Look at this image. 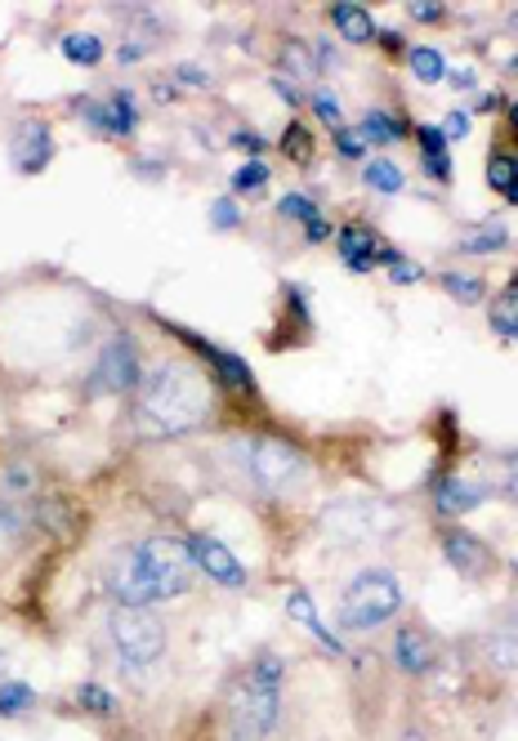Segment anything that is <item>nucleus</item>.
<instances>
[{
    "label": "nucleus",
    "instance_id": "f257e3e1",
    "mask_svg": "<svg viewBox=\"0 0 518 741\" xmlns=\"http://www.w3.org/2000/svg\"><path fill=\"white\" fill-rule=\"evenodd\" d=\"M210 381L192 362H157L135 389V429L139 438H179L210 421Z\"/></svg>",
    "mask_w": 518,
    "mask_h": 741
},
{
    "label": "nucleus",
    "instance_id": "de8ad7c7",
    "mask_svg": "<svg viewBox=\"0 0 518 741\" xmlns=\"http://www.w3.org/2000/svg\"><path fill=\"white\" fill-rule=\"evenodd\" d=\"M411 19H420V23H438V19H442V6H411Z\"/></svg>",
    "mask_w": 518,
    "mask_h": 741
},
{
    "label": "nucleus",
    "instance_id": "393cba45",
    "mask_svg": "<svg viewBox=\"0 0 518 741\" xmlns=\"http://www.w3.org/2000/svg\"><path fill=\"white\" fill-rule=\"evenodd\" d=\"M37 705V692L23 683V679H10V683H0V719H19Z\"/></svg>",
    "mask_w": 518,
    "mask_h": 741
},
{
    "label": "nucleus",
    "instance_id": "7ed1b4c3",
    "mask_svg": "<svg viewBox=\"0 0 518 741\" xmlns=\"http://www.w3.org/2000/svg\"><path fill=\"white\" fill-rule=\"evenodd\" d=\"M282 710V656L265 652L237 679L228 705V741H265Z\"/></svg>",
    "mask_w": 518,
    "mask_h": 741
},
{
    "label": "nucleus",
    "instance_id": "72a5a7b5",
    "mask_svg": "<svg viewBox=\"0 0 518 741\" xmlns=\"http://www.w3.org/2000/svg\"><path fill=\"white\" fill-rule=\"evenodd\" d=\"M309 103H313V112H318V121H322V126H336V130H340L345 112H340V99H336L331 90H318Z\"/></svg>",
    "mask_w": 518,
    "mask_h": 741
},
{
    "label": "nucleus",
    "instance_id": "49530a36",
    "mask_svg": "<svg viewBox=\"0 0 518 741\" xmlns=\"http://www.w3.org/2000/svg\"><path fill=\"white\" fill-rule=\"evenodd\" d=\"M505 492H509L514 505H518V456H509V465H505Z\"/></svg>",
    "mask_w": 518,
    "mask_h": 741
},
{
    "label": "nucleus",
    "instance_id": "603ef678",
    "mask_svg": "<svg viewBox=\"0 0 518 741\" xmlns=\"http://www.w3.org/2000/svg\"><path fill=\"white\" fill-rule=\"evenodd\" d=\"M509 201H514V206H518V188H514V192H509Z\"/></svg>",
    "mask_w": 518,
    "mask_h": 741
},
{
    "label": "nucleus",
    "instance_id": "f8f14e48",
    "mask_svg": "<svg viewBox=\"0 0 518 741\" xmlns=\"http://www.w3.org/2000/svg\"><path fill=\"white\" fill-rule=\"evenodd\" d=\"M336 250H340V259H345L353 273H371V268L380 264V237H376L371 228H362V224H345Z\"/></svg>",
    "mask_w": 518,
    "mask_h": 741
},
{
    "label": "nucleus",
    "instance_id": "dca6fc26",
    "mask_svg": "<svg viewBox=\"0 0 518 741\" xmlns=\"http://www.w3.org/2000/svg\"><path fill=\"white\" fill-rule=\"evenodd\" d=\"M331 28H336L345 41H353V46L376 41V19H371L362 6H353V0H340V6H331Z\"/></svg>",
    "mask_w": 518,
    "mask_h": 741
},
{
    "label": "nucleus",
    "instance_id": "b1692460",
    "mask_svg": "<svg viewBox=\"0 0 518 741\" xmlns=\"http://www.w3.org/2000/svg\"><path fill=\"white\" fill-rule=\"evenodd\" d=\"M487 656H491L496 670H514V665H518V621L500 625V630L487 639Z\"/></svg>",
    "mask_w": 518,
    "mask_h": 741
},
{
    "label": "nucleus",
    "instance_id": "58836bf2",
    "mask_svg": "<svg viewBox=\"0 0 518 741\" xmlns=\"http://www.w3.org/2000/svg\"><path fill=\"white\" fill-rule=\"evenodd\" d=\"M6 487L10 492H32V470L28 465H10L6 470Z\"/></svg>",
    "mask_w": 518,
    "mask_h": 741
},
{
    "label": "nucleus",
    "instance_id": "79ce46f5",
    "mask_svg": "<svg viewBox=\"0 0 518 741\" xmlns=\"http://www.w3.org/2000/svg\"><path fill=\"white\" fill-rule=\"evenodd\" d=\"M465 130H469V117H465V112H451V117L442 121V135H447V139H465Z\"/></svg>",
    "mask_w": 518,
    "mask_h": 741
},
{
    "label": "nucleus",
    "instance_id": "09e8293b",
    "mask_svg": "<svg viewBox=\"0 0 518 741\" xmlns=\"http://www.w3.org/2000/svg\"><path fill=\"white\" fill-rule=\"evenodd\" d=\"M179 81H188V86H206V72H197V68H179Z\"/></svg>",
    "mask_w": 518,
    "mask_h": 741
},
{
    "label": "nucleus",
    "instance_id": "2eb2a0df",
    "mask_svg": "<svg viewBox=\"0 0 518 741\" xmlns=\"http://www.w3.org/2000/svg\"><path fill=\"white\" fill-rule=\"evenodd\" d=\"M442 554H447V563H451L456 572H465V576L487 572V545H482V541H474L469 532H447Z\"/></svg>",
    "mask_w": 518,
    "mask_h": 741
},
{
    "label": "nucleus",
    "instance_id": "4c0bfd02",
    "mask_svg": "<svg viewBox=\"0 0 518 741\" xmlns=\"http://www.w3.org/2000/svg\"><path fill=\"white\" fill-rule=\"evenodd\" d=\"M389 277L398 281V286H411V281H420V268L411 264V259H402V255H394L389 259Z\"/></svg>",
    "mask_w": 518,
    "mask_h": 741
},
{
    "label": "nucleus",
    "instance_id": "4468645a",
    "mask_svg": "<svg viewBox=\"0 0 518 741\" xmlns=\"http://www.w3.org/2000/svg\"><path fill=\"white\" fill-rule=\"evenodd\" d=\"M394 661L402 674H429L434 670V643L420 630H398L394 634Z\"/></svg>",
    "mask_w": 518,
    "mask_h": 741
},
{
    "label": "nucleus",
    "instance_id": "5fc2aeb1",
    "mask_svg": "<svg viewBox=\"0 0 518 741\" xmlns=\"http://www.w3.org/2000/svg\"><path fill=\"white\" fill-rule=\"evenodd\" d=\"M0 670H6V652H0Z\"/></svg>",
    "mask_w": 518,
    "mask_h": 741
},
{
    "label": "nucleus",
    "instance_id": "a878e982",
    "mask_svg": "<svg viewBox=\"0 0 518 741\" xmlns=\"http://www.w3.org/2000/svg\"><path fill=\"white\" fill-rule=\"evenodd\" d=\"M282 157H291L296 166H309V161H313V135H309V126L291 121V126L282 130Z\"/></svg>",
    "mask_w": 518,
    "mask_h": 741
},
{
    "label": "nucleus",
    "instance_id": "2f4dec72",
    "mask_svg": "<svg viewBox=\"0 0 518 741\" xmlns=\"http://www.w3.org/2000/svg\"><path fill=\"white\" fill-rule=\"evenodd\" d=\"M265 184H269V166L259 161V157H255V161H246L241 170H232V188H237V192H259Z\"/></svg>",
    "mask_w": 518,
    "mask_h": 741
},
{
    "label": "nucleus",
    "instance_id": "e433bc0d",
    "mask_svg": "<svg viewBox=\"0 0 518 741\" xmlns=\"http://www.w3.org/2000/svg\"><path fill=\"white\" fill-rule=\"evenodd\" d=\"M336 148H340V157H349V161H358L362 152H367V144H362V135L358 130H336Z\"/></svg>",
    "mask_w": 518,
    "mask_h": 741
},
{
    "label": "nucleus",
    "instance_id": "20e7f679",
    "mask_svg": "<svg viewBox=\"0 0 518 741\" xmlns=\"http://www.w3.org/2000/svg\"><path fill=\"white\" fill-rule=\"evenodd\" d=\"M241 465L250 474V483L265 492V496H296L305 483H309V456L287 443V438H273V434H255L241 443Z\"/></svg>",
    "mask_w": 518,
    "mask_h": 741
},
{
    "label": "nucleus",
    "instance_id": "c756f323",
    "mask_svg": "<svg viewBox=\"0 0 518 741\" xmlns=\"http://www.w3.org/2000/svg\"><path fill=\"white\" fill-rule=\"evenodd\" d=\"M438 281H442V290H447L451 299H460V304H478V299H482V281L469 277V273H442Z\"/></svg>",
    "mask_w": 518,
    "mask_h": 741
},
{
    "label": "nucleus",
    "instance_id": "f03ea898",
    "mask_svg": "<svg viewBox=\"0 0 518 741\" xmlns=\"http://www.w3.org/2000/svg\"><path fill=\"white\" fill-rule=\"evenodd\" d=\"M192 554L188 541L175 536H148L121 554H112L108 563V590L121 607H152L166 599H179L192 590Z\"/></svg>",
    "mask_w": 518,
    "mask_h": 741
},
{
    "label": "nucleus",
    "instance_id": "0eeeda50",
    "mask_svg": "<svg viewBox=\"0 0 518 741\" xmlns=\"http://www.w3.org/2000/svg\"><path fill=\"white\" fill-rule=\"evenodd\" d=\"M108 630H112L117 656H121L130 670L152 665V661L166 652V625H161V616H152L148 607H117L112 621H108Z\"/></svg>",
    "mask_w": 518,
    "mask_h": 741
},
{
    "label": "nucleus",
    "instance_id": "9b49d317",
    "mask_svg": "<svg viewBox=\"0 0 518 741\" xmlns=\"http://www.w3.org/2000/svg\"><path fill=\"white\" fill-rule=\"evenodd\" d=\"M183 339L215 366V376H219L232 394H255V376H250V366H246L237 353H228V348H219V344H206V339H197V335H188V330H183Z\"/></svg>",
    "mask_w": 518,
    "mask_h": 741
},
{
    "label": "nucleus",
    "instance_id": "412c9836",
    "mask_svg": "<svg viewBox=\"0 0 518 741\" xmlns=\"http://www.w3.org/2000/svg\"><path fill=\"white\" fill-rule=\"evenodd\" d=\"M411 77L416 81H425V86H438V81H447L451 72H447V59L434 50V46H411Z\"/></svg>",
    "mask_w": 518,
    "mask_h": 741
},
{
    "label": "nucleus",
    "instance_id": "c85d7f7f",
    "mask_svg": "<svg viewBox=\"0 0 518 741\" xmlns=\"http://www.w3.org/2000/svg\"><path fill=\"white\" fill-rule=\"evenodd\" d=\"M282 68H287L296 81H309V77L318 72V59H313V50H309V46L287 41V46H282Z\"/></svg>",
    "mask_w": 518,
    "mask_h": 741
},
{
    "label": "nucleus",
    "instance_id": "f3484780",
    "mask_svg": "<svg viewBox=\"0 0 518 741\" xmlns=\"http://www.w3.org/2000/svg\"><path fill=\"white\" fill-rule=\"evenodd\" d=\"M287 612H291V621H300V625H305V630H309V634H313L322 648H331V652H345V643H340V639H336V634L322 625V616H318V607H313V599H309L305 590H291V594H287Z\"/></svg>",
    "mask_w": 518,
    "mask_h": 741
},
{
    "label": "nucleus",
    "instance_id": "39448f33",
    "mask_svg": "<svg viewBox=\"0 0 518 741\" xmlns=\"http://www.w3.org/2000/svg\"><path fill=\"white\" fill-rule=\"evenodd\" d=\"M394 532H398V510L376 496H349L322 514V536L336 545H367V541H385Z\"/></svg>",
    "mask_w": 518,
    "mask_h": 741
},
{
    "label": "nucleus",
    "instance_id": "473e14b6",
    "mask_svg": "<svg viewBox=\"0 0 518 741\" xmlns=\"http://www.w3.org/2000/svg\"><path fill=\"white\" fill-rule=\"evenodd\" d=\"M416 144H420L425 161L447 157V135H442V126H420V130H416Z\"/></svg>",
    "mask_w": 518,
    "mask_h": 741
},
{
    "label": "nucleus",
    "instance_id": "6ab92c4d",
    "mask_svg": "<svg viewBox=\"0 0 518 741\" xmlns=\"http://www.w3.org/2000/svg\"><path fill=\"white\" fill-rule=\"evenodd\" d=\"M103 108H108V135H112V139H130V135H135V126H139L135 95H130V90H117Z\"/></svg>",
    "mask_w": 518,
    "mask_h": 741
},
{
    "label": "nucleus",
    "instance_id": "1a4fd4ad",
    "mask_svg": "<svg viewBox=\"0 0 518 741\" xmlns=\"http://www.w3.org/2000/svg\"><path fill=\"white\" fill-rule=\"evenodd\" d=\"M188 554H192V563H197L210 581H219V585H228V590L246 585V567H241V563H237V554H232L228 545H219L215 536L192 532V536H188Z\"/></svg>",
    "mask_w": 518,
    "mask_h": 741
},
{
    "label": "nucleus",
    "instance_id": "8fccbe9b",
    "mask_svg": "<svg viewBox=\"0 0 518 741\" xmlns=\"http://www.w3.org/2000/svg\"><path fill=\"white\" fill-rule=\"evenodd\" d=\"M380 41H385V50H402V37H398V32H385Z\"/></svg>",
    "mask_w": 518,
    "mask_h": 741
},
{
    "label": "nucleus",
    "instance_id": "ddd939ff",
    "mask_svg": "<svg viewBox=\"0 0 518 741\" xmlns=\"http://www.w3.org/2000/svg\"><path fill=\"white\" fill-rule=\"evenodd\" d=\"M487 501V492L478 487V483H469V478H456V474H447V478H438L434 483V505H438V514H469V510H478Z\"/></svg>",
    "mask_w": 518,
    "mask_h": 741
},
{
    "label": "nucleus",
    "instance_id": "a18cd8bd",
    "mask_svg": "<svg viewBox=\"0 0 518 741\" xmlns=\"http://www.w3.org/2000/svg\"><path fill=\"white\" fill-rule=\"evenodd\" d=\"M273 90H278V95H282V103H291V108H300V103H305V99H300V86H291V81H282V77L273 81Z\"/></svg>",
    "mask_w": 518,
    "mask_h": 741
},
{
    "label": "nucleus",
    "instance_id": "37998d69",
    "mask_svg": "<svg viewBox=\"0 0 518 741\" xmlns=\"http://www.w3.org/2000/svg\"><path fill=\"white\" fill-rule=\"evenodd\" d=\"M313 59H318V68H340V55H336V46H331V41H318Z\"/></svg>",
    "mask_w": 518,
    "mask_h": 741
},
{
    "label": "nucleus",
    "instance_id": "c9c22d12",
    "mask_svg": "<svg viewBox=\"0 0 518 741\" xmlns=\"http://www.w3.org/2000/svg\"><path fill=\"white\" fill-rule=\"evenodd\" d=\"M210 224H215V228H237V224H241V206H237L232 197H219V201L210 206Z\"/></svg>",
    "mask_w": 518,
    "mask_h": 741
},
{
    "label": "nucleus",
    "instance_id": "423d86ee",
    "mask_svg": "<svg viewBox=\"0 0 518 741\" xmlns=\"http://www.w3.org/2000/svg\"><path fill=\"white\" fill-rule=\"evenodd\" d=\"M402 607V585L394 572L385 567H367L349 581L345 599H340V621L349 630H376L380 621H389Z\"/></svg>",
    "mask_w": 518,
    "mask_h": 741
},
{
    "label": "nucleus",
    "instance_id": "aec40b11",
    "mask_svg": "<svg viewBox=\"0 0 518 741\" xmlns=\"http://www.w3.org/2000/svg\"><path fill=\"white\" fill-rule=\"evenodd\" d=\"M59 50H63V59L77 63V68H94V63H103V41L90 37V32H68Z\"/></svg>",
    "mask_w": 518,
    "mask_h": 741
},
{
    "label": "nucleus",
    "instance_id": "ea45409f",
    "mask_svg": "<svg viewBox=\"0 0 518 741\" xmlns=\"http://www.w3.org/2000/svg\"><path fill=\"white\" fill-rule=\"evenodd\" d=\"M23 527V514L10 505V501H0V536H10V532H19Z\"/></svg>",
    "mask_w": 518,
    "mask_h": 741
},
{
    "label": "nucleus",
    "instance_id": "3c124183",
    "mask_svg": "<svg viewBox=\"0 0 518 741\" xmlns=\"http://www.w3.org/2000/svg\"><path fill=\"white\" fill-rule=\"evenodd\" d=\"M509 121H514V126H518V99H514V103H509Z\"/></svg>",
    "mask_w": 518,
    "mask_h": 741
},
{
    "label": "nucleus",
    "instance_id": "4be33fe9",
    "mask_svg": "<svg viewBox=\"0 0 518 741\" xmlns=\"http://www.w3.org/2000/svg\"><path fill=\"white\" fill-rule=\"evenodd\" d=\"M509 241V233H505V224H478V228H469L465 237H460V250L465 255H496L500 246Z\"/></svg>",
    "mask_w": 518,
    "mask_h": 741
},
{
    "label": "nucleus",
    "instance_id": "5701e85b",
    "mask_svg": "<svg viewBox=\"0 0 518 741\" xmlns=\"http://www.w3.org/2000/svg\"><path fill=\"white\" fill-rule=\"evenodd\" d=\"M487 322H491V330H496V335L518 339V290H514V286H509V290H500V295L491 299Z\"/></svg>",
    "mask_w": 518,
    "mask_h": 741
},
{
    "label": "nucleus",
    "instance_id": "9d476101",
    "mask_svg": "<svg viewBox=\"0 0 518 741\" xmlns=\"http://www.w3.org/2000/svg\"><path fill=\"white\" fill-rule=\"evenodd\" d=\"M10 152H14V166H19L23 175H41V170L50 166V157H54V135H50V126H46V121H23Z\"/></svg>",
    "mask_w": 518,
    "mask_h": 741
},
{
    "label": "nucleus",
    "instance_id": "a19ab883",
    "mask_svg": "<svg viewBox=\"0 0 518 741\" xmlns=\"http://www.w3.org/2000/svg\"><path fill=\"white\" fill-rule=\"evenodd\" d=\"M232 144H237V148H246V152H265V135H255V130H237V135H232Z\"/></svg>",
    "mask_w": 518,
    "mask_h": 741
},
{
    "label": "nucleus",
    "instance_id": "864d4df0",
    "mask_svg": "<svg viewBox=\"0 0 518 741\" xmlns=\"http://www.w3.org/2000/svg\"><path fill=\"white\" fill-rule=\"evenodd\" d=\"M509 286H514V290H518V273H514V281H509Z\"/></svg>",
    "mask_w": 518,
    "mask_h": 741
},
{
    "label": "nucleus",
    "instance_id": "c03bdc74",
    "mask_svg": "<svg viewBox=\"0 0 518 741\" xmlns=\"http://www.w3.org/2000/svg\"><path fill=\"white\" fill-rule=\"evenodd\" d=\"M305 237H309V241H313V246H318V241H331V224H327V219H322V215H318V219H313V224H305Z\"/></svg>",
    "mask_w": 518,
    "mask_h": 741
},
{
    "label": "nucleus",
    "instance_id": "cd10ccee",
    "mask_svg": "<svg viewBox=\"0 0 518 741\" xmlns=\"http://www.w3.org/2000/svg\"><path fill=\"white\" fill-rule=\"evenodd\" d=\"M487 184L509 197V192L518 188V161L505 157V152H491V157H487Z\"/></svg>",
    "mask_w": 518,
    "mask_h": 741
},
{
    "label": "nucleus",
    "instance_id": "6e6552de",
    "mask_svg": "<svg viewBox=\"0 0 518 741\" xmlns=\"http://www.w3.org/2000/svg\"><path fill=\"white\" fill-rule=\"evenodd\" d=\"M143 381V366H139V344L130 335L108 339V348L99 353L94 370H90V394H130Z\"/></svg>",
    "mask_w": 518,
    "mask_h": 741
},
{
    "label": "nucleus",
    "instance_id": "f704fd0d",
    "mask_svg": "<svg viewBox=\"0 0 518 741\" xmlns=\"http://www.w3.org/2000/svg\"><path fill=\"white\" fill-rule=\"evenodd\" d=\"M278 210H282L287 219H300V224H313V219H318V206H313L309 197H300V192L282 197V201H278Z\"/></svg>",
    "mask_w": 518,
    "mask_h": 741
},
{
    "label": "nucleus",
    "instance_id": "bb28decb",
    "mask_svg": "<svg viewBox=\"0 0 518 741\" xmlns=\"http://www.w3.org/2000/svg\"><path fill=\"white\" fill-rule=\"evenodd\" d=\"M362 179H367V188H376V192H402V170L394 166V161H385V157H376V161H367V170H362Z\"/></svg>",
    "mask_w": 518,
    "mask_h": 741
},
{
    "label": "nucleus",
    "instance_id": "7c9ffc66",
    "mask_svg": "<svg viewBox=\"0 0 518 741\" xmlns=\"http://www.w3.org/2000/svg\"><path fill=\"white\" fill-rule=\"evenodd\" d=\"M77 705L90 710V714H112V710H117V696H112L108 688H99V683H81V688H77Z\"/></svg>",
    "mask_w": 518,
    "mask_h": 741
},
{
    "label": "nucleus",
    "instance_id": "a211bd4d",
    "mask_svg": "<svg viewBox=\"0 0 518 741\" xmlns=\"http://www.w3.org/2000/svg\"><path fill=\"white\" fill-rule=\"evenodd\" d=\"M358 135H362V144H394V139H407V121L394 117V112H385V108H371L362 117Z\"/></svg>",
    "mask_w": 518,
    "mask_h": 741
}]
</instances>
